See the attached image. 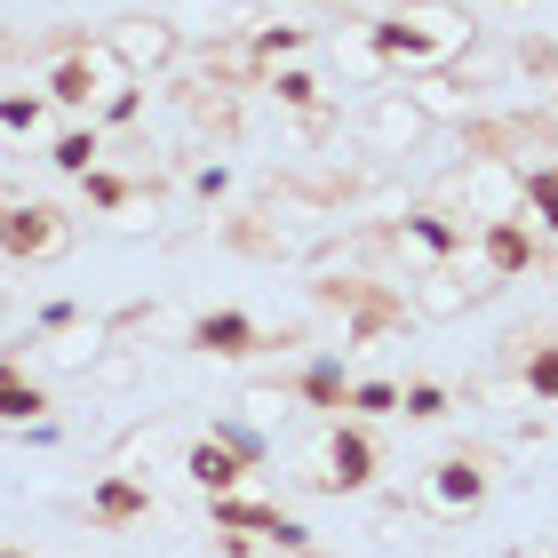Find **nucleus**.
I'll list each match as a JSON object with an SVG mask.
<instances>
[{
	"label": "nucleus",
	"mask_w": 558,
	"mask_h": 558,
	"mask_svg": "<svg viewBox=\"0 0 558 558\" xmlns=\"http://www.w3.org/2000/svg\"><path fill=\"white\" fill-rule=\"evenodd\" d=\"M360 33H367L384 72H408L415 81V72H439V64H454L471 48V16L454 9V0H399V9L367 16Z\"/></svg>",
	"instance_id": "nucleus-1"
},
{
	"label": "nucleus",
	"mask_w": 558,
	"mask_h": 558,
	"mask_svg": "<svg viewBox=\"0 0 558 558\" xmlns=\"http://www.w3.org/2000/svg\"><path fill=\"white\" fill-rule=\"evenodd\" d=\"M120 81H136V72H120V57H112L105 40H81V48H64V57L48 64L40 96H48L57 112H72V120H96V105H105Z\"/></svg>",
	"instance_id": "nucleus-2"
},
{
	"label": "nucleus",
	"mask_w": 558,
	"mask_h": 558,
	"mask_svg": "<svg viewBox=\"0 0 558 558\" xmlns=\"http://www.w3.org/2000/svg\"><path fill=\"white\" fill-rule=\"evenodd\" d=\"M72 247V216L48 199H0V256L9 264H57Z\"/></svg>",
	"instance_id": "nucleus-3"
},
{
	"label": "nucleus",
	"mask_w": 558,
	"mask_h": 558,
	"mask_svg": "<svg viewBox=\"0 0 558 558\" xmlns=\"http://www.w3.org/2000/svg\"><path fill=\"white\" fill-rule=\"evenodd\" d=\"M375 471H384V454H375V430L360 415H336V430H327V463L312 471L319 495H367Z\"/></svg>",
	"instance_id": "nucleus-4"
},
{
	"label": "nucleus",
	"mask_w": 558,
	"mask_h": 558,
	"mask_svg": "<svg viewBox=\"0 0 558 558\" xmlns=\"http://www.w3.org/2000/svg\"><path fill=\"white\" fill-rule=\"evenodd\" d=\"M105 48L120 57V72H136V81H151V72H175L184 64V33H175L168 16H120Z\"/></svg>",
	"instance_id": "nucleus-5"
},
{
	"label": "nucleus",
	"mask_w": 558,
	"mask_h": 558,
	"mask_svg": "<svg viewBox=\"0 0 558 558\" xmlns=\"http://www.w3.org/2000/svg\"><path fill=\"white\" fill-rule=\"evenodd\" d=\"M184 343L199 351V360H256V351H279L271 327L247 319V312H232V303H223V312H199V319L184 327Z\"/></svg>",
	"instance_id": "nucleus-6"
},
{
	"label": "nucleus",
	"mask_w": 558,
	"mask_h": 558,
	"mask_svg": "<svg viewBox=\"0 0 558 558\" xmlns=\"http://www.w3.org/2000/svg\"><path fill=\"white\" fill-rule=\"evenodd\" d=\"M478 264H487L495 279H526L543 264L535 223H526V216H487V223H478Z\"/></svg>",
	"instance_id": "nucleus-7"
},
{
	"label": "nucleus",
	"mask_w": 558,
	"mask_h": 558,
	"mask_svg": "<svg viewBox=\"0 0 558 558\" xmlns=\"http://www.w3.org/2000/svg\"><path fill=\"white\" fill-rule=\"evenodd\" d=\"M391 240L399 247H415L423 264H454V256H471V223H454L447 208H408L391 223Z\"/></svg>",
	"instance_id": "nucleus-8"
},
{
	"label": "nucleus",
	"mask_w": 558,
	"mask_h": 558,
	"mask_svg": "<svg viewBox=\"0 0 558 558\" xmlns=\"http://www.w3.org/2000/svg\"><path fill=\"white\" fill-rule=\"evenodd\" d=\"M487 487H495L487 454H439L423 495H430V511H478V502H487Z\"/></svg>",
	"instance_id": "nucleus-9"
},
{
	"label": "nucleus",
	"mask_w": 558,
	"mask_h": 558,
	"mask_svg": "<svg viewBox=\"0 0 558 558\" xmlns=\"http://www.w3.org/2000/svg\"><path fill=\"white\" fill-rule=\"evenodd\" d=\"M81 511H88V526H112V535H120V526H144V519H151V487H144L136 471H105V478L88 487Z\"/></svg>",
	"instance_id": "nucleus-10"
},
{
	"label": "nucleus",
	"mask_w": 558,
	"mask_h": 558,
	"mask_svg": "<svg viewBox=\"0 0 558 558\" xmlns=\"http://www.w3.org/2000/svg\"><path fill=\"white\" fill-rule=\"evenodd\" d=\"M430 129V112L415 105L408 88H375V112H367V151H408Z\"/></svg>",
	"instance_id": "nucleus-11"
},
{
	"label": "nucleus",
	"mask_w": 558,
	"mask_h": 558,
	"mask_svg": "<svg viewBox=\"0 0 558 558\" xmlns=\"http://www.w3.org/2000/svg\"><path fill=\"white\" fill-rule=\"evenodd\" d=\"M184 478H192L199 495H240V487H247V463L216 439V430H199V439L184 447Z\"/></svg>",
	"instance_id": "nucleus-12"
},
{
	"label": "nucleus",
	"mask_w": 558,
	"mask_h": 558,
	"mask_svg": "<svg viewBox=\"0 0 558 558\" xmlns=\"http://www.w3.org/2000/svg\"><path fill=\"white\" fill-rule=\"evenodd\" d=\"M295 399H303L312 415L336 423V415H343V399H351V367H343V351H319V360H303V367H295Z\"/></svg>",
	"instance_id": "nucleus-13"
},
{
	"label": "nucleus",
	"mask_w": 558,
	"mask_h": 558,
	"mask_svg": "<svg viewBox=\"0 0 558 558\" xmlns=\"http://www.w3.org/2000/svg\"><path fill=\"white\" fill-rule=\"evenodd\" d=\"M463 303H471V279L454 271V264H430V271H423V288L408 295V312H415V319H454Z\"/></svg>",
	"instance_id": "nucleus-14"
},
{
	"label": "nucleus",
	"mask_w": 558,
	"mask_h": 558,
	"mask_svg": "<svg viewBox=\"0 0 558 558\" xmlns=\"http://www.w3.org/2000/svg\"><path fill=\"white\" fill-rule=\"evenodd\" d=\"M303 48H312V24H264V33H247V64H256V81L279 64H295Z\"/></svg>",
	"instance_id": "nucleus-15"
},
{
	"label": "nucleus",
	"mask_w": 558,
	"mask_h": 558,
	"mask_svg": "<svg viewBox=\"0 0 558 558\" xmlns=\"http://www.w3.org/2000/svg\"><path fill=\"white\" fill-rule=\"evenodd\" d=\"M40 415H57V391H48L40 375H9V384H0V430H24Z\"/></svg>",
	"instance_id": "nucleus-16"
},
{
	"label": "nucleus",
	"mask_w": 558,
	"mask_h": 558,
	"mask_svg": "<svg viewBox=\"0 0 558 558\" xmlns=\"http://www.w3.org/2000/svg\"><path fill=\"white\" fill-rule=\"evenodd\" d=\"M96 160H105V129H96V120H72V129L48 144V168L57 175H88Z\"/></svg>",
	"instance_id": "nucleus-17"
},
{
	"label": "nucleus",
	"mask_w": 558,
	"mask_h": 558,
	"mask_svg": "<svg viewBox=\"0 0 558 558\" xmlns=\"http://www.w3.org/2000/svg\"><path fill=\"white\" fill-rule=\"evenodd\" d=\"M519 216L535 223V232L558 240V168H526V175H519Z\"/></svg>",
	"instance_id": "nucleus-18"
},
{
	"label": "nucleus",
	"mask_w": 558,
	"mask_h": 558,
	"mask_svg": "<svg viewBox=\"0 0 558 558\" xmlns=\"http://www.w3.org/2000/svg\"><path fill=\"white\" fill-rule=\"evenodd\" d=\"M256 88H271L288 112H327V88H319V72H303V64H279V72H264Z\"/></svg>",
	"instance_id": "nucleus-19"
},
{
	"label": "nucleus",
	"mask_w": 558,
	"mask_h": 558,
	"mask_svg": "<svg viewBox=\"0 0 558 558\" xmlns=\"http://www.w3.org/2000/svg\"><path fill=\"white\" fill-rule=\"evenodd\" d=\"M399 415H408V423H447L454 415V391L430 384V375H415V384H399Z\"/></svg>",
	"instance_id": "nucleus-20"
},
{
	"label": "nucleus",
	"mask_w": 558,
	"mask_h": 558,
	"mask_svg": "<svg viewBox=\"0 0 558 558\" xmlns=\"http://www.w3.org/2000/svg\"><path fill=\"white\" fill-rule=\"evenodd\" d=\"M343 415H360V423H375V415H399V384H391V375H351Z\"/></svg>",
	"instance_id": "nucleus-21"
},
{
	"label": "nucleus",
	"mask_w": 558,
	"mask_h": 558,
	"mask_svg": "<svg viewBox=\"0 0 558 558\" xmlns=\"http://www.w3.org/2000/svg\"><path fill=\"white\" fill-rule=\"evenodd\" d=\"M40 120H48V96L40 88H0V129H9V136H33Z\"/></svg>",
	"instance_id": "nucleus-22"
},
{
	"label": "nucleus",
	"mask_w": 558,
	"mask_h": 558,
	"mask_svg": "<svg viewBox=\"0 0 558 558\" xmlns=\"http://www.w3.org/2000/svg\"><path fill=\"white\" fill-rule=\"evenodd\" d=\"M526 391H535L543 408H558V336L526 351Z\"/></svg>",
	"instance_id": "nucleus-23"
},
{
	"label": "nucleus",
	"mask_w": 558,
	"mask_h": 558,
	"mask_svg": "<svg viewBox=\"0 0 558 558\" xmlns=\"http://www.w3.org/2000/svg\"><path fill=\"white\" fill-rule=\"evenodd\" d=\"M216 439H223V447H232V454H240V463H247V471H264V463H271V447H264V430H247L240 415H223V423H216Z\"/></svg>",
	"instance_id": "nucleus-24"
},
{
	"label": "nucleus",
	"mask_w": 558,
	"mask_h": 558,
	"mask_svg": "<svg viewBox=\"0 0 558 558\" xmlns=\"http://www.w3.org/2000/svg\"><path fill=\"white\" fill-rule=\"evenodd\" d=\"M144 88H151V81H120L105 105H96V129H129V120L144 112Z\"/></svg>",
	"instance_id": "nucleus-25"
},
{
	"label": "nucleus",
	"mask_w": 558,
	"mask_h": 558,
	"mask_svg": "<svg viewBox=\"0 0 558 558\" xmlns=\"http://www.w3.org/2000/svg\"><path fill=\"white\" fill-rule=\"evenodd\" d=\"M81 327V303H40V319H33V336L24 343H40V336H72Z\"/></svg>",
	"instance_id": "nucleus-26"
},
{
	"label": "nucleus",
	"mask_w": 558,
	"mask_h": 558,
	"mask_svg": "<svg viewBox=\"0 0 558 558\" xmlns=\"http://www.w3.org/2000/svg\"><path fill=\"white\" fill-rule=\"evenodd\" d=\"M96 336H105V327H88V336H81V327H72V343H57V367H88L96 351H105Z\"/></svg>",
	"instance_id": "nucleus-27"
},
{
	"label": "nucleus",
	"mask_w": 558,
	"mask_h": 558,
	"mask_svg": "<svg viewBox=\"0 0 558 558\" xmlns=\"http://www.w3.org/2000/svg\"><path fill=\"white\" fill-rule=\"evenodd\" d=\"M192 192H199V199H223V192H232V168H223V160H216V168H199V175H192Z\"/></svg>",
	"instance_id": "nucleus-28"
},
{
	"label": "nucleus",
	"mask_w": 558,
	"mask_h": 558,
	"mask_svg": "<svg viewBox=\"0 0 558 558\" xmlns=\"http://www.w3.org/2000/svg\"><path fill=\"white\" fill-rule=\"evenodd\" d=\"M24 439H33V447H57V439H64V423H57V415H40V423H24Z\"/></svg>",
	"instance_id": "nucleus-29"
},
{
	"label": "nucleus",
	"mask_w": 558,
	"mask_h": 558,
	"mask_svg": "<svg viewBox=\"0 0 558 558\" xmlns=\"http://www.w3.org/2000/svg\"><path fill=\"white\" fill-rule=\"evenodd\" d=\"M9 375H24V336H16L9 351H0V384H9Z\"/></svg>",
	"instance_id": "nucleus-30"
},
{
	"label": "nucleus",
	"mask_w": 558,
	"mask_h": 558,
	"mask_svg": "<svg viewBox=\"0 0 558 558\" xmlns=\"http://www.w3.org/2000/svg\"><path fill=\"white\" fill-rule=\"evenodd\" d=\"M0 558H33V550H16V543H0Z\"/></svg>",
	"instance_id": "nucleus-31"
},
{
	"label": "nucleus",
	"mask_w": 558,
	"mask_h": 558,
	"mask_svg": "<svg viewBox=\"0 0 558 558\" xmlns=\"http://www.w3.org/2000/svg\"><path fill=\"white\" fill-rule=\"evenodd\" d=\"M511 9H519V0H511Z\"/></svg>",
	"instance_id": "nucleus-32"
}]
</instances>
